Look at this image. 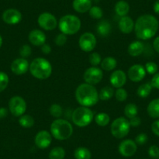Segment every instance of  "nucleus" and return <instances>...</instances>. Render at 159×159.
Returning <instances> with one entry per match:
<instances>
[{
    "label": "nucleus",
    "instance_id": "obj_7",
    "mask_svg": "<svg viewBox=\"0 0 159 159\" xmlns=\"http://www.w3.org/2000/svg\"><path fill=\"white\" fill-rule=\"evenodd\" d=\"M130 124L127 119L119 117L112 122L111 125V134L117 139H122L126 137L129 133Z\"/></svg>",
    "mask_w": 159,
    "mask_h": 159
},
{
    "label": "nucleus",
    "instance_id": "obj_14",
    "mask_svg": "<svg viewBox=\"0 0 159 159\" xmlns=\"http://www.w3.org/2000/svg\"><path fill=\"white\" fill-rule=\"evenodd\" d=\"M146 73L144 66L140 64H135V65H133L128 70V77L131 81L137 83V82L141 81L145 77Z\"/></svg>",
    "mask_w": 159,
    "mask_h": 159
},
{
    "label": "nucleus",
    "instance_id": "obj_1",
    "mask_svg": "<svg viewBox=\"0 0 159 159\" xmlns=\"http://www.w3.org/2000/svg\"><path fill=\"white\" fill-rule=\"evenodd\" d=\"M159 27V22L151 14H143L137 18L134 25V31L137 38L148 40L154 36Z\"/></svg>",
    "mask_w": 159,
    "mask_h": 159
},
{
    "label": "nucleus",
    "instance_id": "obj_42",
    "mask_svg": "<svg viewBox=\"0 0 159 159\" xmlns=\"http://www.w3.org/2000/svg\"><path fill=\"white\" fill-rule=\"evenodd\" d=\"M148 140V135L144 133H141V134H139L136 137L135 140L134 141L136 142V143L138 145H143L147 143Z\"/></svg>",
    "mask_w": 159,
    "mask_h": 159
},
{
    "label": "nucleus",
    "instance_id": "obj_49",
    "mask_svg": "<svg viewBox=\"0 0 159 159\" xmlns=\"http://www.w3.org/2000/svg\"><path fill=\"white\" fill-rule=\"evenodd\" d=\"M153 10H154V13L159 15V0H156L153 6Z\"/></svg>",
    "mask_w": 159,
    "mask_h": 159
},
{
    "label": "nucleus",
    "instance_id": "obj_34",
    "mask_svg": "<svg viewBox=\"0 0 159 159\" xmlns=\"http://www.w3.org/2000/svg\"><path fill=\"white\" fill-rule=\"evenodd\" d=\"M49 112L52 116L56 119H59L62 114V108L58 104H53L50 106Z\"/></svg>",
    "mask_w": 159,
    "mask_h": 159
},
{
    "label": "nucleus",
    "instance_id": "obj_51",
    "mask_svg": "<svg viewBox=\"0 0 159 159\" xmlns=\"http://www.w3.org/2000/svg\"><path fill=\"white\" fill-rule=\"evenodd\" d=\"M157 159H159V158H157Z\"/></svg>",
    "mask_w": 159,
    "mask_h": 159
},
{
    "label": "nucleus",
    "instance_id": "obj_20",
    "mask_svg": "<svg viewBox=\"0 0 159 159\" xmlns=\"http://www.w3.org/2000/svg\"><path fill=\"white\" fill-rule=\"evenodd\" d=\"M92 7L91 0H73V8L80 13H87Z\"/></svg>",
    "mask_w": 159,
    "mask_h": 159
},
{
    "label": "nucleus",
    "instance_id": "obj_10",
    "mask_svg": "<svg viewBox=\"0 0 159 159\" xmlns=\"http://www.w3.org/2000/svg\"><path fill=\"white\" fill-rule=\"evenodd\" d=\"M103 78V72L101 69L96 66L87 69L84 73V80L85 83L91 85H95L100 83Z\"/></svg>",
    "mask_w": 159,
    "mask_h": 159
},
{
    "label": "nucleus",
    "instance_id": "obj_46",
    "mask_svg": "<svg viewBox=\"0 0 159 159\" xmlns=\"http://www.w3.org/2000/svg\"><path fill=\"white\" fill-rule=\"evenodd\" d=\"M41 50H42V52L44 53V54H49L50 52H52V48H51V46H50L49 45H48V44H44L43 45H42V48H41Z\"/></svg>",
    "mask_w": 159,
    "mask_h": 159
},
{
    "label": "nucleus",
    "instance_id": "obj_35",
    "mask_svg": "<svg viewBox=\"0 0 159 159\" xmlns=\"http://www.w3.org/2000/svg\"><path fill=\"white\" fill-rule=\"evenodd\" d=\"M9 84V76L5 72L0 71V93L7 89Z\"/></svg>",
    "mask_w": 159,
    "mask_h": 159
},
{
    "label": "nucleus",
    "instance_id": "obj_22",
    "mask_svg": "<svg viewBox=\"0 0 159 159\" xmlns=\"http://www.w3.org/2000/svg\"><path fill=\"white\" fill-rule=\"evenodd\" d=\"M96 30L101 37H107L111 33V26L108 20H103L98 24L97 27H96Z\"/></svg>",
    "mask_w": 159,
    "mask_h": 159
},
{
    "label": "nucleus",
    "instance_id": "obj_31",
    "mask_svg": "<svg viewBox=\"0 0 159 159\" xmlns=\"http://www.w3.org/2000/svg\"><path fill=\"white\" fill-rule=\"evenodd\" d=\"M19 123L22 127L30 128L34 124V119L30 115H23L20 117Z\"/></svg>",
    "mask_w": 159,
    "mask_h": 159
},
{
    "label": "nucleus",
    "instance_id": "obj_19",
    "mask_svg": "<svg viewBox=\"0 0 159 159\" xmlns=\"http://www.w3.org/2000/svg\"><path fill=\"white\" fill-rule=\"evenodd\" d=\"M135 23L133 19L128 16H122L119 21V28L123 34H129L134 30Z\"/></svg>",
    "mask_w": 159,
    "mask_h": 159
},
{
    "label": "nucleus",
    "instance_id": "obj_29",
    "mask_svg": "<svg viewBox=\"0 0 159 159\" xmlns=\"http://www.w3.org/2000/svg\"><path fill=\"white\" fill-rule=\"evenodd\" d=\"M115 91L112 88H111L109 86L105 87L99 92V99L102 101H108L113 97Z\"/></svg>",
    "mask_w": 159,
    "mask_h": 159
},
{
    "label": "nucleus",
    "instance_id": "obj_50",
    "mask_svg": "<svg viewBox=\"0 0 159 159\" xmlns=\"http://www.w3.org/2000/svg\"><path fill=\"white\" fill-rule=\"evenodd\" d=\"M2 45V36L0 35V48H1Z\"/></svg>",
    "mask_w": 159,
    "mask_h": 159
},
{
    "label": "nucleus",
    "instance_id": "obj_23",
    "mask_svg": "<svg viewBox=\"0 0 159 159\" xmlns=\"http://www.w3.org/2000/svg\"><path fill=\"white\" fill-rule=\"evenodd\" d=\"M129 5L127 2L120 0L119 2H116L115 6V12L116 14L119 16H125L128 14L129 11Z\"/></svg>",
    "mask_w": 159,
    "mask_h": 159
},
{
    "label": "nucleus",
    "instance_id": "obj_44",
    "mask_svg": "<svg viewBox=\"0 0 159 159\" xmlns=\"http://www.w3.org/2000/svg\"><path fill=\"white\" fill-rule=\"evenodd\" d=\"M129 124L130 126H134V127H137V126H140V123H141V119L138 117V116H135V117H133L131 119H129Z\"/></svg>",
    "mask_w": 159,
    "mask_h": 159
},
{
    "label": "nucleus",
    "instance_id": "obj_38",
    "mask_svg": "<svg viewBox=\"0 0 159 159\" xmlns=\"http://www.w3.org/2000/svg\"><path fill=\"white\" fill-rule=\"evenodd\" d=\"M145 70L147 73H148L151 75H154L157 73V70H158V66L157 64L154 62H148L145 64Z\"/></svg>",
    "mask_w": 159,
    "mask_h": 159
},
{
    "label": "nucleus",
    "instance_id": "obj_37",
    "mask_svg": "<svg viewBox=\"0 0 159 159\" xmlns=\"http://www.w3.org/2000/svg\"><path fill=\"white\" fill-rule=\"evenodd\" d=\"M89 62L93 66H97L102 62V57L98 52H93L89 56Z\"/></svg>",
    "mask_w": 159,
    "mask_h": 159
},
{
    "label": "nucleus",
    "instance_id": "obj_41",
    "mask_svg": "<svg viewBox=\"0 0 159 159\" xmlns=\"http://www.w3.org/2000/svg\"><path fill=\"white\" fill-rule=\"evenodd\" d=\"M148 154L154 159L159 158V148L156 145H152L148 149Z\"/></svg>",
    "mask_w": 159,
    "mask_h": 159
},
{
    "label": "nucleus",
    "instance_id": "obj_27",
    "mask_svg": "<svg viewBox=\"0 0 159 159\" xmlns=\"http://www.w3.org/2000/svg\"><path fill=\"white\" fill-rule=\"evenodd\" d=\"M152 88L153 87L151 83L143 84L137 88V95L142 98H145L151 94Z\"/></svg>",
    "mask_w": 159,
    "mask_h": 159
},
{
    "label": "nucleus",
    "instance_id": "obj_24",
    "mask_svg": "<svg viewBox=\"0 0 159 159\" xmlns=\"http://www.w3.org/2000/svg\"><path fill=\"white\" fill-rule=\"evenodd\" d=\"M148 115L153 119L159 118V98H155L151 101L147 108Z\"/></svg>",
    "mask_w": 159,
    "mask_h": 159
},
{
    "label": "nucleus",
    "instance_id": "obj_13",
    "mask_svg": "<svg viewBox=\"0 0 159 159\" xmlns=\"http://www.w3.org/2000/svg\"><path fill=\"white\" fill-rule=\"evenodd\" d=\"M2 20L10 25L19 24L22 20V13L16 9H8L2 13Z\"/></svg>",
    "mask_w": 159,
    "mask_h": 159
},
{
    "label": "nucleus",
    "instance_id": "obj_17",
    "mask_svg": "<svg viewBox=\"0 0 159 159\" xmlns=\"http://www.w3.org/2000/svg\"><path fill=\"white\" fill-rule=\"evenodd\" d=\"M29 42L35 46H42L46 42V36L42 30L34 29L29 33Z\"/></svg>",
    "mask_w": 159,
    "mask_h": 159
},
{
    "label": "nucleus",
    "instance_id": "obj_36",
    "mask_svg": "<svg viewBox=\"0 0 159 159\" xmlns=\"http://www.w3.org/2000/svg\"><path fill=\"white\" fill-rule=\"evenodd\" d=\"M115 95H116V100L119 102H125L128 97L127 91L123 88H118L116 91H115Z\"/></svg>",
    "mask_w": 159,
    "mask_h": 159
},
{
    "label": "nucleus",
    "instance_id": "obj_25",
    "mask_svg": "<svg viewBox=\"0 0 159 159\" xmlns=\"http://www.w3.org/2000/svg\"><path fill=\"white\" fill-rule=\"evenodd\" d=\"M116 66H117V61L115 58L111 57V56L105 58L101 62L102 69L105 71H111L114 69H116Z\"/></svg>",
    "mask_w": 159,
    "mask_h": 159
},
{
    "label": "nucleus",
    "instance_id": "obj_5",
    "mask_svg": "<svg viewBox=\"0 0 159 159\" xmlns=\"http://www.w3.org/2000/svg\"><path fill=\"white\" fill-rule=\"evenodd\" d=\"M59 28L62 34L66 35L75 34L81 27V21L75 15H65L59 20Z\"/></svg>",
    "mask_w": 159,
    "mask_h": 159
},
{
    "label": "nucleus",
    "instance_id": "obj_32",
    "mask_svg": "<svg viewBox=\"0 0 159 159\" xmlns=\"http://www.w3.org/2000/svg\"><path fill=\"white\" fill-rule=\"evenodd\" d=\"M125 116L128 119H131L133 117H135L137 116L138 113V108L137 105L134 103H129L126 105L124 108Z\"/></svg>",
    "mask_w": 159,
    "mask_h": 159
},
{
    "label": "nucleus",
    "instance_id": "obj_21",
    "mask_svg": "<svg viewBox=\"0 0 159 159\" xmlns=\"http://www.w3.org/2000/svg\"><path fill=\"white\" fill-rule=\"evenodd\" d=\"M144 49V45L140 41H134L131 42L127 48L128 54L133 57H137L142 54Z\"/></svg>",
    "mask_w": 159,
    "mask_h": 159
},
{
    "label": "nucleus",
    "instance_id": "obj_16",
    "mask_svg": "<svg viewBox=\"0 0 159 159\" xmlns=\"http://www.w3.org/2000/svg\"><path fill=\"white\" fill-rule=\"evenodd\" d=\"M11 70L14 74L23 75L28 71L30 68L28 61L24 58H18L13 61L11 64Z\"/></svg>",
    "mask_w": 159,
    "mask_h": 159
},
{
    "label": "nucleus",
    "instance_id": "obj_11",
    "mask_svg": "<svg viewBox=\"0 0 159 159\" xmlns=\"http://www.w3.org/2000/svg\"><path fill=\"white\" fill-rule=\"evenodd\" d=\"M38 25L45 30H52L57 27V20L56 16L50 13H42L38 18Z\"/></svg>",
    "mask_w": 159,
    "mask_h": 159
},
{
    "label": "nucleus",
    "instance_id": "obj_43",
    "mask_svg": "<svg viewBox=\"0 0 159 159\" xmlns=\"http://www.w3.org/2000/svg\"><path fill=\"white\" fill-rule=\"evenodd\" d=\"M151 85H152L153 88L159 90V73H155V74L154 75V76H153L152 79H151Z\"/></svg>",
    "mask_w": 159,
    "mask_h": 159
},
{
    "label": "nucleus",
    "instance_id": "obj_28",
    "mask_svg": "<svg viewBox=\"0 0 159 159\" xmlns=\"http://www.w3.org/2000/svg\"><path fill=\"white\" fill-rule=\"evenodd\" d=\"M66 156V151L61 147H56L50 151L48 154L49 159H64Z\"/></svg>",
    "mask_w": 159,
    "mask_h": 159
},
{
    "label": "nucleus",
    "instance_id": "obj_48",
    "mask_svg": "<svg viewBox=\"0 0 159 159\" xmlns=\"http://www.w3.org/2000/svg\"><path fill=\"white\" fill-rule=\"evenodd\" d=\"M153 47H154V50L159 53V36L157 37L153 42Z\"/></svg>",
    "mask_w": 159,
    "mask_h": 159
},
{
    "label": "nucleus",
    "instance_id": "obj_12",
    "mask_svg": "<svg viewBox=\"0 0 159 159\" xmlns=\"http://www.w3.org/2000/svg\"><path fill=\"white\" fill-rule=\"evenodd\" d=\"M137 151V144L133 140H125L119 145V152L122 156L129 157L134 156Z\"/></svg>",
    "mask_w": 159,
    "mask_h": 159
},
{
    "label": "nucleus",
    "instance_id": "obj_45",
    "mask_svg": "<svg viewBox=\"0 0 159 159\" xmlns=\"http://www.w3.org/2000/svg\"><path fill=\"white\" fill-rule=\"evenodd\" d=\"M151 130L156 136L159 137V119L156 120L151 125Z\"/></svg>",
    "mask_w": 159,
    "mask_h": 159
},
{
    "label": "nucleus",
    "instance_id": "obj_6",
    "mask_svg": "<svg viewBox=\"0 0 159 159\" xmlns=\"http://www.w3.org/2000/svg\"><path fill=\"white\" fill-rule=\"evenodd\" d=\"M94 119V113L88 107L80 106L73 111L72 121L79 127H85L91 123Z\"/></svg>",
    "mask_w": 159,
    "mask_h": 159
},
{
    "label": "nucleus",
    "instance_id": "obj_2",
    "mask_svg": "<svg viewBox=\"0 0 159 159\" xmlns=\"http://www.w3.org/2000/svg\"><path fill=\"white\" fill-rule=\"evenodd\" d=\"M75 96L78 103L81 106H94L99 100L98 92L94 85L89 84H81L77 87L75 92Z\"/></svg>",
    "mask_w": 159,
    "mask_h": 159
},
{
    "label": "nucleus",
    "instance_id": "obj_9",
    "mask_svg": "<svg viewBox=\"0 0 159 159\" xmlns=\"http://www.w3.org/2000/svg\"><path fill=\"white\" fill-rule=\"evenodd\" d=\"M97 45L96 37L91 32L84 33L79 39V46L84 52H90L94 49Z\"/></svg>",
    "mask_w": 159,
    "mask_h": 159
},
{
    "label": "nucleus",
    "instance_id": "obj_39",
    "mask_svg": "<svg viewBox=\"0 0 159 159\" xmlns=\"http://www.w3.org/2000/svg\"><path fill=\"white\" fill-rule=\"evenodd\" d=\"M31 48L28 45H24L20 48V55L21 58H24V59L29 57L31 55Z\"/></svg>",
    "mask_w": 159,
    "mask_h": 159
},
{
    "label": "nucleus",
    "instance_id": "obj_4",
    "mask_svg": "<svg viewBox=\"0 0 159 159\" xmlns=\"http://www.w3.org/2000/svg\"><path fill=\"white\" fill-rule=\"evenodd\" d=\"M51 134L58 140H66L70 138L73 133L71 123L66 119H56L52 123Z\"/></svg>",
    "mask_w": 159,
    "mask_h": 159
},
{
    "label": "nucleus",
    "instance_id": "obj_18",
    "mask_svg": "<svg viewBox=\"0 0 159 159\" xmlns=\"http://www.w3.org/2000/svg\"><path fill=\"white\" fill-rule=\"evenodd\" d=\"M126 82V75L124 71L118 70L113 72L110 76V83L114 88H123Z\"/></svg>",
    "mask_w": 159,
    "mask_h": 159
},
{
    "label": "nucleus",
    "instance_id": "obj_33",
    "mask_svg": "<svg viewBox=\"0 0 159 159\" xmlns=\"http://www.w3.org/2000/svg\"><path fill=\"white\" fill-rule=\"evenodd\" d=\"M88 12H89L90 16L93 18V19L98 20L103 16V11H102V10L100 7H97V6L91 7Z\"/></svg>",
    "mask_w": 159,
    "mask_h": 159
},
{
    "label": "nucleus",
    "instance_id": "obj_47",
    "mask_svg": "<svg viewBox=\"0 0 159 159\" xmlns=\"http://www.w3.org/2000/svg\"><path fill=\"white\" fill-rule=\"evenodd\" d=\"M7 115H8V110L7 108L2 107L0 108V119H3V118L7 117Z\"/></svg>",
    "mask_w": 159,
    "mask_h": 159
},
{
    "label": "nucleus",
    "instance_id": "obj_8",
    "mask_svg": "<svg viewBox=\"0 0 159 159\" xmlns=\"http://www.w3.org/2000/svg\"><path fill=\"white\" fill-rule=\"evenodd\" d=\"M27 109L25 100L20 96H13L9 102V110L13 116L20 117Z\"/></svg>",
    "mask_w": 159,
    "mask_h": 159
},
{
    "label": "nucleus",
    "instance_id": "obj_26",
    "mask_svg": "<svg viewBox=\"0 0 159 159\" xmlns=\"http://www.w3.org/2000/svg\"><path fill=\"white\" fill-rule=\"evenodd\" d=\"M91 152L88 148L80 147L74 151V157L76 159H91Z\"/></svg>",
    "mask_w": 159,
    "mask_h": 159
},
{
    "label": "nucleus",
    "instance_id": "obj_30",
    "mask_svg": "<svg viewBox=\"0 0 159 159\" xmlns=\"http://www.w3.org/2000/svg\"><path fill=\"white\" fill-rule=\"evenodd\" d=\"M95 123L100 126H106L110 123V116L107 113H98L94 117Z\"/></svg>",
    "mask_w": 159,
    "mask_h": 159
},
{
    "label": "nucleus",
    "instance_id": "obj_40",
    "mask_svg": "<svg viewBox=\"0 0 159 159\" xmlns=\"http://www.w3.org/2000/svg\"><path fill=\"white\" fill-rule=\"evenodd\" d=\"M67 42V37L66 35L64 34L61 33L59 34L55 38V43L58 45V46H62L65 45Z\"/></svg>",
    "mask_w": 159,
    "mask_h": 159
},
{
    "label": "nucleus",
    "instance_id": "obj_15",
    "mask_svg": "<svg viewBox=\"0 0 159 159\" xmlns=\"http://www.w3.org/2000/svg\"><path fill=\"white\" fill-rule=\"evenodd\" d=\"M52 135L48 131H39L34 137V143L40 149H46L51 145Z\"/></svg>",
    "mask_w": 159,
    "mask_h": 159
},
{
    "label": "nucleus",
    "instance_id": "obj_3",
    "mask_svg": "<svg viewBox=\"0 0 159 159\" xmlns=\"http://www.w3.org/2000/svg\"><path fill=\"white\" fill-rule=\"evenodd\" d=\"M29 70L34 77L38 80H45L51 76L52 67L46 59L38 57L30 62Z\"/></svg>",
    "mask_w": 159,
    "mask_h": 159
}]
</instances>
